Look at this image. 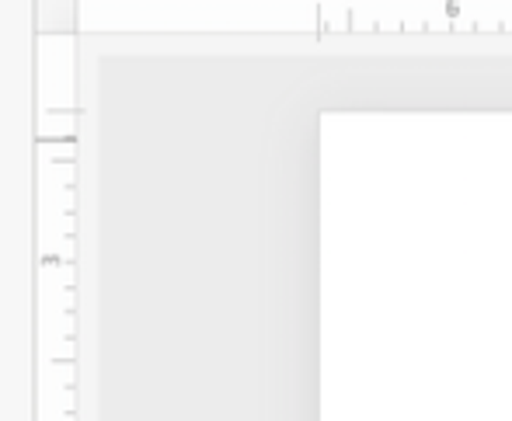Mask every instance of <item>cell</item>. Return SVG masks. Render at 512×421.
Segmentation results:
<instances>
[]
</instances>
